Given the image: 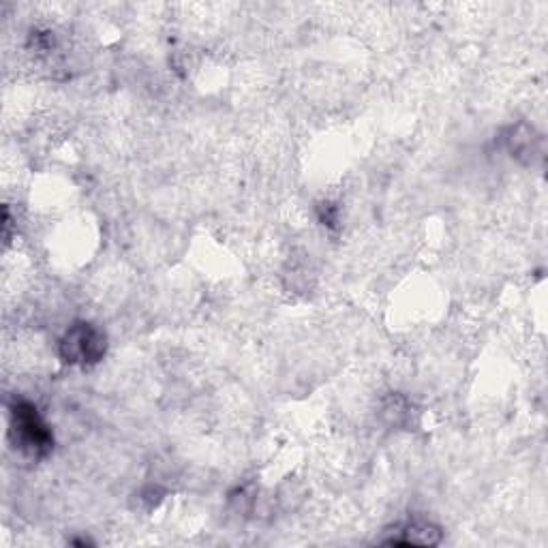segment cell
Listing matches in <instances>:
<instances>
[{
    "label": "cell",
    "mask_w": 548,
    "mask_h": 548,
    "mask_svg": "<svg viewBox=\"0 0 548 548\" xmlns=\"http://www.w3.org/2000/svg\"><path fill=\"white\" fill-rule=\"evenodd\" d=\"M399 540H392V544H411V546H433L441 540V531L424 521H414L403 527Z\"/></svg>",
    "instance_id": "obj_3"
},
{
    "label": "cell",
    "mask_w": 548,
    "mask_h": 548,
    "mask_svg": "<svg viewBox=\"0 0 548 548\" xmlns=\"http://www.w3.org/2000/svg\"><path fill=\"white\" fill-rule=\"evenodd\" d=\"M105 352H108L105 332L88 322L73 324L58 343L60 358L67 364H80V367H93L103 360Z\"/></svg>",
    "instance_id": "obj_2"
},
{
    "label": "cell",
    "mask_w": 548,
    "mask_h": 548,
    "mask_svg": "<svg viewBox=\"0 0 548 548\" xmlns=\"http://www.w3.org/2000/svg\"><path fill=\"white\" fill-rule=\"evenodd\" d=\"M9 416V439L15 450H20L30 459H43L52 452L54 435L33 403L15 401L9 407Z\"/></svg>",
    "instance_id": "obj_1"
},
{
    "label": "cell",
    "mask_w": 548,
    "mask_h": 548,
    "mask_svg": "<svg viewBox=\"0 0 548 548\" xmlns=\"http://www.w3.org/2000/svg\"><path fill=\"white\" fill-rule=\"evenodd\" d=\"M382 416L390 426H405L407 422H411V405L407 399L399 397V394H392L382 407Z\"/></svg>",
    "instance_id": "obj_4"
}]
</instances>
